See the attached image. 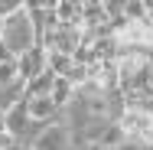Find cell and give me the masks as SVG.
Segmentation results:
<instances>
[{
  "mask_svg": "<svg viewBox=\"0 0 153 150\" xmlns=\"http://www.w3.org/2000/svg\"><path fill=\"white\" fill-rule=\"evenodd\" d=\"M0 43H3V46L13 52V59L26 56L30 49H36V46H39V33H36V23H33V16L26 13V3H23V10H20V13H13L10 20H3Z\"/></svg>",
  "mask_w": 153,
  "mask_h": 150,
  "instance_id": "cell-1",
  "label": "cell"
},
{
  "mask_svg": "<svg viewBox=\"0 0 153 150\" xmlns=\"http://www.w3.org/2000/svg\"><path fill=\"white\" fill-rule=\"evenodd\" d=\"M121 131L127 140H137L143 147H153V118L143 111V108H127L121 114Z\"/></svg>",
  "mask_w": 153,
  "mask_h": 150,
  "instance_id": "cell-2",
  "label": "cell"
},
{
  "mask_svg": "<svg viewBox=\"0 0 153 150\" xmlns=\"http://www.w3.org/2000/svg\"><path fill=\"white\" fill-rule=\"evenodd\" d=\"M30 150H75V137H72L68 124L59 118V121H52V124H46L30 140Z\"/></svg>",
  "mask_w": 153,
  "mask_h": 150,
  "instance_id": "cell-3",
  "label": "cell"
},
{
  "mask_svg": "<svg viewBox=\"0 0 153 150\" xmlns=\"http://www.w3.org/2000/svg\"><path fill=\"white\" fill-rule=\"evenodd\" d=\"M16 69H20V78L33 82V78H39V75L49 72V52H46L42 46H36V49H30L26 56L16 59Z\"/></svg>",
  "mask_w": 153,
  "mask_h": 150,
  "instance_id": "cell-4",
  "label": "cell"
},
{
  "mask_svg": "<svg viewBox=\"0 0 153 150\" xmlns=\"http://www.w3.org/2000/svg\"><path fill=\"white\" fill-rule=\"evenodd\" d=\"M26 111H30L33 124H52V121L62 118V111L56 108V101L49 95H33V98H26Z\"/></svg>",
  "mask_w": 153,
  "mask_h": 150,
  "instance_id": "cell-5",
  "label": "cell"
},
{
  "mask_svg": "<svg viewBox=\"0 0 153 150\" xmlns=\"http://www.w3.org/2000/svg\"><path fill=\"white\" fill-rule=\"evenodd\" d=\"M82 3L85 0H56V16L65 26H82Z\"/></svg>",
  "mask_w": 153,
  "mask_h": 150,
  "instance_id": "cell-6",
  "label": "cell"
},
{
  "mask_svg": "<svg viewBox=\"0 0 153 150\" xmlns=\"http://www.w3.org/2000/svg\"><path fill=\"white\" fill-rule=\"evenodd\" d=\"M52 101H56V108L65 111L72 101H75V88H72V82L68 78H56V85H52V95H49Z\"/></svg>",
  "mask_w": 153,
  "mask_h": 150,
  "instance_id": "cell-7",
  "label": "cell"
},
{
  "mask_svg": "<svg viewBox=\"0 0 153 150\" xmlns=\"http://www.w3.org/2000/svg\"><path fill=\"white\" fill-rule=\"evenodd\" d=\"M124 140H127V137H124V131H121V124H117V121H111V124H108V131H104V137H101V144H104V147H121Z\"/></svg>",
  "mask_w": 153,
  "mask_h": 150,
  "instance_id": "cell-8",
  "label": "cell"
},
{
  "mask_svg": "<svg viewBox=\"0 0 153 150\" xmlns=\"http://www.w3.org/2000/svg\"><path fill=\"white\" fill-rule=\"evenodd\" d=\"M16 78H20L16 62H3V65H0V88H3V85H10V82H16Z\"/></svg>",
  "mask_w": 153,
  "mask_h": 150,
  "instance_id": "cell-9",
  "label": "cell"
},
{
  "mask_svg": "<svg viewBox=\"0 0 153 150\" xmlns=\"http://www.w3.org/2000/svg\"><path fill=\"white\" fill-rule=\"evenodd\" d=\"M20 10H23V0H0V20H10Z\"/></svg>",
  "mask_w": 153,
  "mask_h": 150,
  "instance_id": "cell-10",
  "label": "cell"
},
{
  "mask_svg": "<svg viewBox=\"0 0 153 150\" xmlns=\"http://www.w3.org/2000/svg\"><path fill=\"white\" fill-rule=\"evenodd\" d=\"M117 150H150V147H143V144H137V140H124Z\"/></svg>",
  "mask_w": 153,
  "mask_h": 150,
  "instance_id": "cell-11",
  "label": "cell"
},
{
  "mask_svg": "<svg viewBox=\"0 0 153 150\" xmlns=\"http://www.w3.org/2000/svg\"><path fill=\"white\" fill-rule=\"evenodd\" d=\"M3 62H16V59H13V52H10V49L0 43V65H3Z\"/></svg>",
  "mask_w": 153,
  "mask_h": 150,
  "instance_id": "cell-12",
  "label": "cell"
},
{
  "mask_svg": "<svg viewBox=\"0 0 153 150\" xmlns=\"http://www.w3.org/2000/svg\"><path fill=\"white\" fill-rule=\"evenodd\" d=\"M10 144H13V137H10L7 131H0V150H7V147H10Z\"/></svg>",
  "mask_w": 153,
  "mask_h": 150,
  "instance_id": "cell-13",
  "label": "cell"
},
{
  "mask_svg": "<svg viewBox=\"0 0 153 150\" xmlns=\"http://www.w3.org/2000/svg\"><path fill=\"white\" fill-rule=\"evenodd\" d=\"M7 150H30V144H20V140H13V144H10Z\"/></svg>",
  "mask_w": 153,
  "mask_h": 150,
  "instance_id": "cell-14",
  "label": "cell"
},
{
  "mask_svg": "<svg viewBox=\"0 0 153 150\" xmlns=\"http://www.w3.org/2000/svg\"><path fill=\"white\" fill-rule=\"evenodd\" d=\"M147 20L153 23V0H147Z\"/></svg>",
  "mask_w": 153,
  "mask_h": 150,
  "instance_id": "cell-15",
  "label": "cell"
},
{
  "mask_svg": "<svg viewBox=\"0 0 153 150\" xmlns=\"http://www.w3.org/2000/svg\"><path fill=\"white\" fill-rule=\"evenodd\" d=\"M88 150H114V147H104V144H94V147H88Z\"/></svg>",
  "mask_w": 153,
  "mask_h": 150,
  "instance_id": "cell-16",
  "label": "cell"
},
{
  "mask_svg": "<svg viewBox=\"0 0 153 150\" xmlns=\"http://www.w3.org/2000/svg\"><path fill=\"white\" fill-rule=\"evenodd\" d=\"M3 121H7V111L0 108V131H3Z\"/></svg>",
  "mask_w": 153,
  "mask_h": 150,
  "instance_id": "cell-17",
  "label": "cell"
},
{
  "mask_svg": "<svg viewBox=\"0 0 153 150\" xmlns=\"http://www.w3.org/2000/svg\"><path fill=\"white\" fill-rule=\"evenodd\" d=\"M150 150H153V147H150Z\"/></svg>",
  "mask_w": 153,
  "mask_h": 150,
  "instance_id": "cell-18",
  "label": "cell"
}]
</instances>
